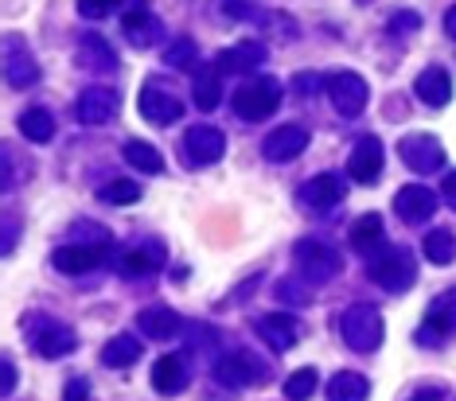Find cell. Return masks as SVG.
Wrapping results in <instances>:
<instances>
[{
    "instance_id": "obj_3",
    "label": "cell",
    "mask_w": 456,
    "mask_h": 401,
    "mask_svg": "<svg viewBox=\"0 0 456 401\" xmlns=\"http://www.w3.org/2000/svg\"><path fill=\"white\" fill-rule=\"evenodd\" d=\"M281 82L277 78H246L234 90V113L242 121H265L269 113H277L281 106Z\"/></svg>"
},
{
    "instance_id": "obj_33",
    "label": "cell",
    "mask_w": 456,
    "mask_h": 401,
    "mask_svg": "<svg viewBox=\"0 0 456 401\" xmlns=\"http://www.w3.org/2000/svg\"><path fill=\"white\" fill-rule=\"evenodd\" d=\"M347 242L355 245V250H362V253L375 250V245L382 242V219H379V214H362V219H359L355 226H351Z\"/></svg>"
},
{
    "instance_id": "obj_44",
    "label": "cell",
    "mask_w": 456,
    "mask_h": 401,
    "mask_svg": "<svg viewBox=\"0 0 456 401\" xmlns=\"http://www.w3.org/2000/svg\"><path fill=\"white\" fill-rule=\"evenodd\" d=\"M12 250H16V219L8 214L4 219V253H12Z\"/></svg>"
},
{
    "instance_id": "obj_24",
    "label": "cell",
    "mask_w": 456,
    "mask_h": 401,
    "mask_svg": "<svg viewBox=\"0 0 456 401\" xmlns=\"http://www.w3.org/2000/svg\"><path fill=\"white\" fill-rule=\"evenodd\" d=\"M36 351L44 358H67L78 351V335L63 324H44L36 332Z\"/></svg>"
},
{
    "instance_id": "obj_6",
    "label": "cell",
    "mask_w": 456,
    "mask_h": 401,
    "mask_svg": "<svg viewBox=\"0 0 456 401\" xmlns=\"http://www.w3.org/2000/svg\"><path fill=\"white\" fill-rule=\"evenodd\" d=\"M141 106V117L152 121V125H175V121L183 117V98L175 94L164 78H149L137 98Z\"/></svg>"
},
{
    "instance_id": "obj_46",
    "label": "cell",
    "mask_w": 456,
    "mask_h": 401,
    "mask_svg": "<svg viewBox=\"0 0 456 401\" xmlns=\"http://www.w3.org/2000/svg\"><path fill=\"white\" fill-rule=\"evenodd\" d=\"M441 394H444L441 386H425V389H418V394H413L410 401H441Z\"/></svg>"
},
{
    "instance_id": "obj_22",
    "label": "cell",
    "mask_w": 456,
    "mask_h": 401,
    "mask_svg": "<svg viewBox=\"0 0 456 401\" xmlns=\"http://www.w3.org/2000/svg\"><path fill=\"white\" fill-rule=\"evenodd\" d=\"M137 327H141V335L152 339V343H168V339L180 335L183 320L172 312L168 304H152V308H144V312L137 316Z\"/></svg>"
},
{
    "instance_id": "obj_31",
    "label": "cell",
    "mask_w": 456,
    "mask_h": 401,
    "mask_svg": "<svg viewBox=\"0 0 456 401\" xmlns=\"http://www.w3.org/2000/svg\"><path fill=\"white\" fill-rule=\"evenodd\" d=\"M421 250H425V257H429L433 265H452L456 261V234L444 230V226H437V230L425 234Z\"/></svg>"
},
{
    "instance_id": "obj_27",
    "label": "cell",
    "mask_w": 456,
    "mask_h": 401,
    "mask_svg": "<svg viewBox=\"0 0 456 401\" xmlns=\"http://www.w3.org/2000/svg\"><path fill=\"white\" fill-rule=\"evenodd\" d=\"M78 63L90 70H118V55H113V47L98 32H90L78 39Z\"/></svg>"
},
{
    "instance_id": "obj_4",
    "label": "cell",
    "mask_w": 456,
    "mask_h": 401,
    "mask_svg": "<svg viewBox=\"0 0 456 401\" xmlns=\"http://www.w3.org/2000/svg\"><path fill=\"white\" fill-rule=\"evenodd\" d=\"M367 277L379 285V289H387V293H410L413 289V281H418V265H413V257L406 250H382L375 261L367 265Z\"/></svg>"
},
{
    "instance_id": "obj_34",
    "label": "cell",
    "mask_w": 456,
    "mask_h": 401,
    "mask_svg": "<svg viewBox=\"0 0 456 401\" xmlns=\"http://www.w3.org/2000/svg\"><path fill=\"white\" fill-rule=\"evenodd\" d=\"M273 293L285 308H308L313 304V289H308V281H300V277H281Z\"/></svg>"
},
{
    "instance_id": "obj_37",
    "label": "cell",
    "mask_w": 456,
    "mask_h": 401,
    "mask_svg": "<svg viewBox=\"0 0 456 401\" xmlns=\"http://www.w3.org/2000/svg\"><path fill=\"white\" fill-rule=\"evenodd\" d=\"M195 59H200V47H195V39L180 36L175 44H168V51H164V63L175 67V70H191Z\"/></svg>"
},
{
    "instance_id": "obj_47",
    "label": "cell",
    "mask_w": 456,
    "mask_h": 401,
    "mask_svg": "<svg viewBox=\"0 0 456 401\" xmlns=\"http://www.w3.org/2000/svg\"><path fill=\"white\" fill-rule=\"evenodd\" d=\"M444 32H449V36L456 39V4L449 8V12H444Z\"/></svg>"
},
{
    "instance_id": "obj_38",
    "label": "cell",
    "mask_w": 456,
    "mask_h": 401,
    "mask_svg": "<svg viewBox=\"0 0 456 401\" xmlns=\"http://www.w3.org/2000/svg\"><path fill=\"white\" fill-rule=\"evenodd\" d=\"M70 242H94V245H113V234L98 222H75L70 230Z\"/></svg>"
},
{
    "instance_id": "obj_45",
    "label": "cell",
    "mask_w": 456,
    "mask_h": 401,
    "mask_svg": "<svg viewBox=\"0 0 456 401\" xmlns=\"http://www.w3.org/2000/svg\"><path fill=\"white\" fill-rule=\"evenodd\" d=\"M441 191H444V203L456 211V172L452 176H444V183H441Z\"/></svg>"
},
{
    "instance_id": "obj_41",
    "label": "cell",
    "mask_w": 456,
    "mask_h": 401,
    "mask_svg": "<svg viewBox=\"0 0 456 401\" xmlns=\"http://www.w3.org/2000/svg\"><path fill=\"white\" fill-rule=\"evenodd\" d=\"M293 86H297L305 98H313V94H320V75H313V70L305 75V70H300V75L293 78Z\"/></svg>"
},
{
    "instance_id": "obj_21",
    "label": "cell",
    "mask_w": 456,
    "mask_h": 401,
    "mask_svg": "<svg viewBox=\"0 0 456 401\" xmlns=\"http://www.w3.org/2000/svg\"><path fill=\"white\" fill-rule=\"evenodd\" d=\"M254 327H257V335H262L265 343L273 347V351H293L297 339H300V324L289 312H269Z\"/></svg>"
},
{
    "instance_id": "obj_30",
    "label": "cell",
    "mask_w": 456,
    "mask_h": 401,
    "mask_svg": "<svg viewBox=\"0 0 456 401\" xmlns=\"http://www.w3.org/2000/svg\"><path fill=\"white\" fill-rule=\"evenodd\" d=\"M20 132H24L32 145H47V140L55 137V117H51L44 106H32V109H24V117H20Z\"/></svg>"
},
{
    "instance_id": "obj_29",
    "label": "cell",
    "mask_w": 456,
    "mask_h": 401,
    "mask_svg": "<svg viewBox=\"0 0 456 401\" xmlns=\"http://www.w3.org/2000/svg\"><path fill=\"white\" fill-rule=\"evenodd\" d=\"M141 351H144V347H141V339H133V335L121 332V335H113L110 343L102 347V363L113 366V370H126V366L137 363Z\"/></svg>"
},
{
    "instance_id": "obj_35",
    "label": "cell",
    "mask_w": 456,
    "mask_h": 401,
    "mask_svg": "<svg viewBox=\"0 0 456 401\" xmlns=\"http://www.w3.org/2000/svg\"><path fill=\"white\" fill-rule=\"evenodd\" d=\"M316 386H320L316 370L313 366H300V370H293V374L285 378V397L289 401H308L316 394Z\"/></svg>"
},
{
    "instance_id": "obj_14",
    "label": "cell",
    "mask_w": 456,
    "mask_h": 401,
    "mask_svg": "<svg viewBox=\"0 0 456 401\" xmlns=\"http://www.w3.org/2000/svg\"><path fill=\"white\" fill-rule=\"evenodd\" d=\"M382 160H387L382 140L362 137V140H355V148H351V156H347V176L355 183H375L382 176Z\"/></svg>"
},
{
    "instance_id": "obj_23",
    "label": "cell",
    "mask_w": 456,
    "mask_h": 401,
    "mask_svg": "<svg viewBox=\"0 0 456 401\" xmlns=\"http://www.w3.org/2000/svg\"><path fill=\"white\" fill-rule=\"evenodd\" d=\"M121 32H126L133 47H152L164 36V24L152 12H144V8H133V12L121 16Z\"/></svg>"
},
{
    "instance_id": "obj_15",
    "label": "cell",
    "mask_w": 456,
    "mask_h": 401,
    "mask_svg": "<svg viewBox=\"0 0 456 401\" xmlns=\"http://www.w3.org/2000/svg\"><path fill=\"white\" fill-rule=\"evenodd\" d=\"M394 211H398L402 222L421 226L425 219L437 214V195H433L429 188H421V183H410V188H402L398 195H394Z\"/></svg>"
},
{
    "instance_id": "obj_42",
    "label": "cell",
    "mask_w": 456,
    "mask_h": 401,
    "mask_svg": "<svg viewBox=\"0 0 456 401\" xmlns=\"http://www.w3.org/2000/svg\"><path fill=\"white\" fill-rule=\"evenodd\" d=\"M63 401H90V382H86V378H75V382L67 386Z\"/></svg>"
},
{
    "instance_id": "obj_17",
    "label": "cell",
    "mask_w": 456,
    "mask_h": 401,
    "mask_svg": "<svg viewBox=\"0 0 456 401\" xmlns=\"http://www.w3.org/2000/svg\"><path fill=\"white\" fill-rule=\"evenodd\" d=\"M344 180L339 176H331V172H320V176H313L300 188V203H305L308 211H331V207H339L344 203Z\"/></svg>"
},
{
    "instance_id": "obj_13",
    "label": "cell",
    "mask_w": 456,
    "mask_h": 401,
    "mask_svg": "<svg viewBox=\"0 0 456 401\" xmlns=\"http://www.w3.org/2000/svg\"><path fill=\"white\" fill-rule=\"evenodd\" d=\"M191 382V363H188V355H164L152 363V389L164 397H175V394H183Z\"/></svg>"
},
{
    "instance_id": "obj_36",
    "label": "cell",
    "mask_w": 456,
    "mask_h": 401,
    "mask_svg": "<svg viewBox=\"0 0 456 401\" xmlns=\"http://www.w3.org/2000/svg\"><path fill=\"white\" fill-rule=\"evenodd\" d=\"M98 195H102V203H113V207H129V203L141 199V183H133V180H110Z\"/></svg>"
},
{
    "instance_id": "obj_28",
    "label": "cell",
    "mask_w": 456,
    "mask_h": 401,
    "mask_svg": "<svg viewBox=\"0 0 456 401\" xmlns=\"http://www.w3.org/2000/svg\"><path fill=\"white\" fill-rule=\"evenodd\" d=\"M367 394H370V382L359 370H339L328 382V401H367Z\"/></svg>"
},
{
    "instance_id": "obj_9",
    "label": "cell",
    "mask_w": 456,
    "mask_h": 401,
    "mask_svg": "<svg viewBox=\"0 0 456 401\" xmlns=\"http://www.w3.org/2000/svg\"><path fill=\"white\" fill-rule=\"evenodd\" d=\"M223 152H226L223 129H215V125H191L188 132H183V156H188V164H195V168L219 164Z\"/></svg>"
},
{
    "instance_id": "obj_5",
    "label": "cell",
    "mask_w": 456,
    "mask_h": 401,
    "mask_svg": "<svg viewBox=\"0 0 456 401\" xmlns=\"http://www.w3.org/2000/svg\"><path fill=\"white\" fill-rule=\"evenodd\" d=\"M215 378L231 389H250V386L269 382V363L257 358L254 351H231L215 363Z\"/></svg>"
},
{
    "instance_id": "obj_26",
    "label": "cell",
    "mask_w": 456,
    "mask_h": 401,
    "mask_svg": "<svg viewBox=\"0 0 456 401\" xmlns=\"http://www.w3.org/2000/svg\"><path fill=\"white\" fill-rule=\"evenodd\" d=\"M425 327L437 335L456 332V289H444L429 301V312H425Z\"/></svg>"
},
{
    "instance_id": "obj_32",
    "label": "cell",
    "mask_w": 456,
    "mask_h": 401,
    "mask_svg": "<svg viewBox=\"0 0 456 401\" xmlns=\"http://www.w3.org/2000/svg\"><path fill=\"white\" fill-rule=\"evenodd\" d=\"M121 152H126V160H129L137 172H144V176H160V172H164V156L149 145V140H129V145L121 148Z\"/></svg>"
},
{
    "instance_id": "obj_10",
    "label": "cell",
    "mask_w": 456,
    "mask_h": 401,
    "mask_svg": "<svg viewBox=\"0 0 456 401\" xmlns=\"http://www.w3.org/2000/svg\"><path fill=\"white\" fill-rule=\"evenodd\" d=\"M121 109V94L113 86H90L78 98V121L82 125H110Z\"/></svg>"
},
{
    "instance_id": "obj_11",
    "label": "cell",
    "mask_w": 456,
    "mask_h": 401,
    "mask_svg": "<svg viewBox=\"0 0 456 401\" xmlns=\"http://www.w3.org/2000/svg\"><path fill=\"white\" fill-rule=\"evenodd\" d=\"M4 82L8 86H16V90H28V86H36L39 82V63L16 36L4 39Z\"/></svg>"
},
{
    "instance_id": "obj_16",
    "label": "cell",
    "mask_w": 456,
    "mask_h": 401,
    "mask_svg": "<svg viewBox=\"0 0 456 401\" xmlns=\"http://www.w3.org/2000/svg\"><path fill=\"white\" fill-rule=\"evenodd\" d=\"M305 148H308V129H305V125H277V129L265 137V145H262L265 160H273V164L297 160Z\"/></svg>"
},
{
    "instance_id": "obj_12",
    "label": "cell",
    "mask_w": 456,
    "mask_h": 401,
    "mask_svg": "<svg viewBox=\"0 0 456 401\" xmlns=\"http://www.w3.org/2000/svg\"><path fill=\"white\" fill-rule=\"evenodd\" d=\"M110 245H94V242H67V245H59L55 250V269L59 273H67V277H82V273H90L94 265H102V257H106Z\"/></svg>"
},
{
    "instance_id": "obj_2",
    "label": "cell",
    "mask_w": 456,
    "mask_h": 401,
    "mask_svg": "<svg viewBox=\"0 0 456 401\" xmlns=\"http://www.w3.org/2000/svg\"><path fill=\"white\" fill-rule=\"evenodd\" d=\"M339 332H344L347 347L359 355H370L382 347V335H387V324H382L379 308L370 304H351L344 312V320H339Z\"/></svg>"
},
{
    "instance_id": "obj_39",
    "label": "cell",
    "mask_w": 456,
    "mask_h": 401,
    "mask_svg": "<svg viewBox=\"0 0 456 401\" xmlns=\"http://www.w3.org/2000/svg\"><path fill=\"white\" fill-rule=\"evenodd\" d=\"M118 8H121V0H78V12L86 20H102V16L118 12Z\"/></svg>"
},
{
    "instance_id": "obj_1",
    "label": "cell",
    "mask_w": 456,
    "mask_h": 401,
    "mask_svg": "<svg viewBox=\"0 0 456 401\" xmlns=\"http://www.w3.org/2000/svg\"><path fill=\"white\" fill-rule=\"evenodd\" d=\"M293 265H297V277L308 281V285H328L344 273V257H339V250H331V245L316 242V238L297 242Z\"/></svg>"
},
{
    "instance_id": "obj_7",
    "label": "cell",
    "mask_w": 456,
    "mask_h": 401,
    "mask_svg": "<svg viewBox=\"0 0 456 401\" xmlns=\"http://www.w3.org/2000/svg\"><path fill=\"white\" fill-rule=\"evenodd\" d=\"M324 86H328V98H331V106H336L339 117H359V113L367 109L370 90L355 70H339V75H331Z\"/></svg>"
},
{
    "instance_id": "obj_40",
    "label": "cell",
    "mask_w": 456,
    "mask_h": 401,
    "mask_svg": "<svg viewBox=\"0 0 456 401\" xmlns=\"http://www.w3.org/2000/svg\"><path fill=\"white\" fill-rule=\"evenodd\" d=\"M418 24H421V16L406 8V12H394L387 28H390V36H410V32H418Z\"/></svg>"
},
{
    "instance_id": "obj_25",
    "label": "cell",
    "mask_w": 456,
    "mask_h": 401,
    "mask_svg": "<svg viewBox=\"0 0 456 401\" xmlns=\"http://www.w3.org/2000/svg\"><path fill=\"white\" fill-rule=\"evenodd\" d=\"M191 90H195V106H200L203 113H211L215 106L223 101V70L219 67H200L195 70V82H191Z\"/></svg>"
},
{
    "instance_id": "obj_43",
    "label": "cell",
    "mask_w": 456,
    "mask_h": 401,
    "mask_svg": "<svg viewBox=\"0 0 456 401\" xmlns=\"http://www.w3.org/2000/svg\"><path fill=\"white\" fill-rule=\"evenodd\" d=\"M0 370H4V386H0V394L12 397V389H16V366H12V358H4V366H0Z\"/></svg>"
},
{
    "instance_id": "obj_20",
    "label": "cell",
    "mask_w": 456,
    "mask_h": 401,
    "mask_svg": "<svg viewBox=\"0 0 456 401\" xmlns=\"http://www.w3.org/2000/svg\"><path fill=\"white\" fill-rule=\"evenodd\" d=\"M164 261H168V250H164V242H141V245H129V250L121 253L118 269L126 273V277H149V273H157Z\"/></svg>"
},
{
    "instance_id": "obj_18",
    "label": "cell",
    "mask_w": 456,
    "mask_h": 401,
    "mask_svg": "<svg viewBox=\"0 0 456 401\" xmlns=\"http://www.w3.org/2000/svg\"><path fill=\"white\" fill-rule=\"evenodd\" d=\"M413 94H418L421 106L441 109L452 101V75L444 67H425L418 78H413Z\"/></svg>"
},
{
    "instance_id": "obj_8",
    "label": "cell",
    "mask_w": 456,
    "mask_h": 401,
    "mask_svg": "<svg viewBox=\"0 0 456 401\" xmlns=\"http://www.w3.org/2000/svg\"><path fill=\"white\" fill-rule=\"evenodd\" d=\"M402 164H406L410 172H418V176H429V172H437L444 164V148L437 137H429V132H410V137H402Z\"/></svg>"
},
{
    "instance_id": "obj_19",
    "label": "cell",
    "mask_w": 456,
    "mask_h": 401,
    "mask_svg": "<svg viewBox=\"0 0 456 401\" xmlns=\"http://www.w3.org/2000/svg\"><path fill=\"white\" fill-rule=\"evenodd\" d=\"M269 59L265 44H257V39H242V44L219 51V59H215V67L223 70V75H246V70H257Z\"/></svg>"
}]
</instances>
